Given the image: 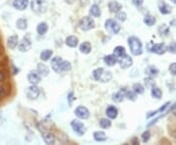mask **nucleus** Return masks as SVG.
Wrapping results in <instances>:
<instances>
[{"label": "nucleus", "mask_w": 176, "mask_h": 145, "mask_svg": "<svg viewBox=\"0 0 176 145\" xmlns=\"http://www.w3.org/2000/svg\"><path fill=\"white\" fill-rule=\"evenodd\" d=\"M145 84L147 87H153V86H155V81L153 80V78H151V76L145 79Z\"/></svg>", "instance_id": "obj_44"}, {"label": "nucleus", "mask_w": 176, "mask_h": 145, "mask_svg": "<svg viewBox=\"0 0 176 145\" xmlns=\"http://www.w3.org/2000/svg\"><path fill=\"white\" fill-rule=\"evenodd\" d=\"M37 71H38V72L41 75V76H46L47 75L49 74V69L48 67H47L46 65L42 64V63H39L38 65H37Z\"/></svg>", "instance_id": "obj_27"}, {"label": "nucleus", "mask_w": 176, "mask_h": 145, "mask_svg": "<svg viewBox=\"0 0 176 145\" xmlns=\"http://www.w3.org/2000/svg\"><path fill=\"white\" fill-rule=\"evenodd\" d=\"M144 23L146 24L147 26L152 27L156 24V18L154 16H152V15H147L144 18Z\"/></svg>", "instance_id": "obj_36"}, {"label": "nucleus", "mask_w": 176, "mask_h": 145, "mask_svg": "<svg viewBox=\"0 0 176 145\" xmlns=\"http://www.w3.org/2000/svg\"><path fill=\"white\" fill-rule=\"evenodd\" d=\"M104 71H105V70L103 69V68H98V69L94 70V71H93V76H94V79L96 80H100V79H101L102 74H103Z\"/></svg>", "instance_id": "obj_38"}, {"label": "nucleus", "mask_w": 176, "mask_h": 145, "mask_svg": "<svg viewBox=\"0 0 176 145\" xmlns=\"http://www.w3.org/2000/svg\"><path fill=\"white\" fill-rule=\"evenodd\" d=\"M1 123H2V122H0V125H1Z\"/></svg>", "instance_id": "obj_52"}, {"label": "nucleus", "mask_w": 176, "mask_h": 145, "mask_svg": "<svg viewBox=\"0 0 176 145\" xmlns=\"http://www.w3.org/2000/svg\"><path fill=\"white\" fill-rule=\"evenodd\" d=\"M36 31H37V32H38L40 35H45V33L47 32V31H48V26H47L46 23H40L39 25L37 26Z\"/></svg>", "instance_id": "obj_32"}, {"label": "nucleus", "mask_w": 176, "mask_h": 145, "mask_svg": "<svg viewBox=\"0 0 176 145\" xmlns=\"http://www.w3.org/2000/svg\"><path fill=\"white\" fill-rule=\"evenodd\" d=\"M122 8V5L117 1H112L109 3V9L113 13H117L118 11H120Z\"/></svg>", "instance_id": "obj_21"}, {"label": "nucleus", "mask_w": 176, "mask_h": 145, "mask_svg": "<svg viewBox=\"0 0 176 145\" xmlns=\"http://www.w3.org/2000/svg\"><path fill=\"white\" fill-rule=\"evenodd\" d=\"M79 50L83 54H89L91 52V44L88 41H84L83 43H81L79 46Z\"/></svg>", "instance_id": "obj_23"}, {"label": "nucleus", "mask_w": 176, "mask_h": 145, "mask_svg": "<svg viewBox=\"0 0 176 145\" xmlns=\"http://www.w3.org/2000/svg\"><path fill=\"white\" fill-rule=\"evenodd\" d=\"M132 90L137 94H143L145 91V87L141 84H134L132 86Z\"/></svg>", "instance_id": "obj_33"}, {"label": "nucleus", "mask_w": 176, "mask_h": 145, "mask_svg": "<svg viewBox=\"0 0 176 145\" xmlns=\"http://www.w3.org/2000/svg\"><path fill=\"white\" fill-rule=\"evenodd\" d=\"M167 51L170 52L171 54H176V42L175 41L170 42V44L167 46Z\"/></svg>", "instance_id": "obj_43"}, {"label": "nucleus", "mask_w": 176, "mask_h": 145, "mask_svg": "<svg viewBox=\"0 0 176 145\" xmlns=\"http://www.w3.org/2000/svg\"><path fill=\"white\" fill-rule=\"evenodd\" d=\"M27 80L31 84H37L41 80V75L38 72L37 70H32L28 72Z\"/></svg>", "instance_id": "obj_7"}, {"label": "nucleus", "mask_w": 176, "mask_h": 145, "mask_svg": "<svg viewBox=\"0 0 176 145\" xmlns=\"http://www.w3.org/2000/svg\"><path fill=\"white\" fill-rule=\"evenodd\" d=\"M70 125H72V128L74 132L78 134L79 136H81L85 133V127L83 123H81L80 121H77V120H74L72 123H70Z\"/></svg>", "instance_id": "obj_5"}, {"label": "nucleus", "mask_w": 176, "mask_h": 145, "mask_svg": "<svg viewBox=\"0 0 176 145\" xmlns=\"http://www.w3.org/2000/svg\"><path fill=\"white\" fill-rule=\"evenodd\" d=\"M140 142H139V139L137 137H134L132 140H131V144H134V145H138Z\"/></svg>", "instance_id": "obj_49"}, {"label": "nucleus", "mask_w": 176, "mask_h": 145, "mask_svg": "<svg viewBox=\"0 0 176 145\" xmlns=\"http://www.w3.org/2000/svg\"><path fill=\"white\" fill-rule=\"evenodd\" d=\"M159 10L161 14H163V15H168V14L171 13V10H172V8H171L167 3L165 1H160L159 2Z\"/></svg>", "instance_id": "obj_14"}, {"label": "nucleus", "mask_w": 176, "mask_h": 145, "mask_svg": "<svg viewBox=\"0 0 176 145\" xmlns=\"http://www.w3.org/2000/svg\"><path fill=\"white\" fill-rule=\"evenodd\" d=\"M16 26L17 28H19V30H21V31H25L27 30V22L25 18H19L17 22H16Z\"/></svg>", "instance_id": "obj_24"}, {"label": "nucleus", "mask_w": 176, "mask_h": 145, "mask_svg": "<svg viewBox=\"0 0 176 145\" xmlns=\"http://www.w3.org/2000/svg\"><path fill=\"white\" fill-rule=\"evenodd\" d=\"M145 72H146V75L148 76H151V78H155V76H156L159 75V72L160 71L156 69V68L155 66H148L146 68V70H145Z\"/></svg>", "instance_id": "obj_18"}, {"label": "nucleus", "mask_w": 176, "mask_h": 145, "mask_svg": "<svg viewBox=\"0 0 176 145\" xmlns=\"http://www.w3.org/2000/svg\"><path fill=\"white\" fill-rule=\"evenodd\" d=\"M159 33L161 35V36H166L169 33V28L167 27V25H165V24H163V25L160 26L159 30H158Z\"/></svg>", "instance_id": "obj_35"}, {"label": "nucleus", "mask_w": 176, "mask_h": 145, "mask_svg": "<svg viewBox=\"0 0 176 145\" xmlns=\"http://www.w3.org/2000/svg\"><path fill=\"white\" fill-rule=\"evenodd\" d=\"M169 104H170V102H166V103H165V104L163 106V107H160V109H158L156 111H153V112H150L149 114H147V116H146V117H147V119H150L151 117H153V116L156 115L158 113H163V112H164V111H165V109L167 108L168 106H169Z\"/></svg>", "instance_id": "obj_28"}, {"label": "nucleus", "mask_w": 176, "mask_h": 145, "mask_svg": "<svg viewBox=\"0 0 176 145\" xmlns=\"http://www.w3.org/2000/svg\"><path fill=\"white\" fill-rule=\"evenodd\" d=\"M128 45H129L130 51L134 56H139L143 53V45L142 42L138 37L136 36H130L128 37Z\"/></svg>", "instance_id": "obj_1"}, {"label": "nucleus", "mask_w": 176, "mask_h": 145, "mask_svg": "<svg viewBox=\"0 0 176 145\" xmlns=\"http://www.w3.org/2000/svg\"><path fill=\"white\" fill-rule=\"evenodd\" d=\"M142 137V141H143L144 143H147L150 140V137H151V132L150 130H146V132H144L143 133H142L141 135Z\"/></svg>", "instance_id": "obj_41"}, {"label": "nucleus", "mask_w": 176, "mask_h": 145, "mask_svg": "<svg viewBox=\"0 0 176 145\" xmlns=\"http://www.w3.org/2000/svg\"><path fill=\"white\" fill-rule=\"evenodd\" d=\"M52 55H53V51H52V50H50V49L43 50L40 54V59H41V61L46 62V61H48L50 59V58L52 57Z\"/></svg>", "instance_id": "obj_29"}, {"label": "nucleus", "mask_w": 176, "mask_h": 145, "mask_svg": "<svg viewBox=\"0 0 176 145\" xmlns=\"http://www.w3.org/2000/svg\"><path fill=\"white\" fill-rule=\"evenodd\" d=\"M39 94H40V90H39V88L36 86V84H32V85L30 86V87H28L27 90V97L30 98V99H31V100L37 99V97L39 96Z\"/></svg>", "instance_id": "obj_9"}, {"label": "nucleus", "mask_w": 176, "mask_h": 145, "mask_svg": "<svg viewBox=\"0 0 176 145\" xmlns=\"http://www.w3.org/2000/svg\"><path fill=\"white\" fill-rule=\"evenodd\" d=\"M105 28L109 32L113 33V35H117L120 31V25L113 19H108L105 23Z\"/></svg>", "instance_id": "obj_3"}, {"label": "nucleus", "mask_w": 176, "mask_h": 145, "mask_svg": "<svg viewBox=\"0 0 176 145\" xmlns=\"http://www.w3.org/2000/svg\"><path fill=\"white\" fill-rule=\"evenodd\" d=\"M42 132V137H43V140L45 141L46 144H49V145H52V144H55L56 142V137L54 134H52L48 132H43V130H40Z\"/></svg>", "instance_id": "obj_13"}, {"label": "nucleus", "mask_w": 176, "mask_h": 145, "mask_svg": "<svg viewBox=\"0 0 176 145\" xmlns=\"http://www.w3.org/2000/svg\"><path fill=\"white\" fill-rule=\"evenodd\" d=\"M6 79V72L5 71H0V83H3Z\"/></svg>", "instance_id": "obj_47"}, {"label": "nucleus", "mask_w": 176, "mask_h": 145, "mask_svg": "<svg viewBox=\"0 0 176 145\" xmlns=\"http://www.w3.org/2000/svg\"><path fill=\"white\" fill-rule=\"evenodd\" d=\"M168 70H169L171 75H172V76H176V62L171 63L169 68H168Z\"/></svg>", "instance_id": "obj_45"}, {"label": "nucleus", "mask_w": 176, "mask_h": 145, "mask_svg": "<svg viewBox=\"0 0 176 145\" xmlns=\"http://www.w3.org/2000/svg\"><path fill=\"white\" fill-rule=\"evenodd\" d=\"M28 5V0H14L13 7L17 10H25Z\"/></svg>", "instance_id": "obj_15"}, {"label": "nucleus", "mask_w": 176, "mask_h": 145, "mask_svg": "<svg viewBox=\"0 0 176 145\" xmlns=\"http://www.w3.org/2000/svg\"><path fill=\"white\" fill-rule=\"evenodd\" d=\"M117 63H120V67L122 68V69H128L130 66H132L133 60H132V58L129 55L125 54V55H123L122 57L118 58Z\"/></svg>", "instance_id": "obj_8"}, {"label": "nucleus", "mask_w": 176, "mask_h": 145, "mask_svg": "<svg viewBox=\"0 0 176 145\" xmlns=\"http://www.w3.org/2000/svg\"><path fill=\"white\" fill-rule=\"evenodd\" d=\"M74 114L77 118L81 120H87L90 116L89 110L86 107H84V106H79V107H77L74 110Z\"/></svg>", "instance_id": "obj_6"}, {"label": "nucleus", "mask_w": 176, "mask_h": 145, "mask_svg": "<svg viewBox=\"0 0 176 145\" xmlns=\"http://www.w3.org/2000/svg\"><path fill=\"white\" fill-rule=\"evenodd\" d=\"M151 94L154 98L160 99L161 96H163V91L160 90V88L156 87V86H153V87H152V90H151Z\"/></svg>", "instance_id": "obj_31"}, {"label": "nucleus", "mask_w": 176, "mask_h": 145, "mask_svg": "<svg viewBox=\"0 0 176 145\" xmlns=\"http://www.w3.org/2000/svg\"><path fill=\"white\" fill-rule=\"evenodd\" d=\"M171 2H173L174 4H176V0H171Z\"/></svg>", "instance_id": "obj_51"}, {"label": "nucleus", "mask_w": 176, "mask_h": 145, "mask_svg": "<svg viewBox=\"0 0 176 145\" xmlns=\"http://www.w3.org/2000/svg\"><path fill=\"white\" fill-rule=\"evenodd\" d=\"M72 69V64L69 61H64L62 62V66H61V70L62 72H68Z\"/></svg>", "instance_id": "obj_39"}, {"label": "nucleus", "mask_w": 176, "mask_h": 145, "mask_svg": "<svg viewBox=\"0 0 176 145\" xmlns=\"http://www.w3.org/2000/svg\"><path fill=\"white\" fill-rule=\"evenodd\" d=\"M89 13H90V16L95 17V18H98V17L101 16V11H100V8L98 7V5H96V4H94V5L91 6Z\"/></svg>", "instance_id": "obj_30"}, {"label": "nucleus", "mask_w": 176, "mask_h": 145, "mask_svg": "<svg viewBox=\"0 0 176 145\" xmlns=\"http://www.w3.org/2000/svg\"><path fill=\"white\" fill-rule=\"evenodd\" d=\"M95 27V21L91 17H83L81 20L79 21V28L81 31L87 32L89 30H91Z\"/></svg>", "instance_id": "obj_4"}, {"label": "nucleus", "mask_w": 176, "mask_h": 145, "mask_svg": "<svg viewBox=\"0 0 176 145\" xmlns=\"http://www.w3.org/2000/svg\"><path fill=\"white\" fill-rule=\"evenodd\" d=\"M19 44V38H18V35H11L8 37L7 39V46L9 49H15V48L18 46Z\"/></svg>", "instance_id": "obj_17"}, {"label": "nucleus", "mask_w": 176, "mask_h": 145, "mask_svg": "<svg viewBox=\"0 0 176 145\" xmlns=\"http://www.w3.org/2000/svg\"><path fill=\"white\" fill-rule=\"evenodd\" d=\"M31 39L27 36L23 37V40L21 42H19V44H18L19 50H20L21 52H27L31 48Z\"/></svg>", "instance_id": "obj_12"}, {"label": "nucleus", "mask_w": 176, "mask_h": 145, "mask_svg": "<svg viewBox=\"0 0 176 145\" xmlns=\"http://www.w3.org/2000/svg\"><path fill=\"white\" fill-rule=\"evenodd\" d=\"M132 3L137 7H141L142 5H143L144 0H132Z\"/></svg>", "instance_id": "obj_46"}, {"label": "nucleus", "mask_w": 176, "mask_h": 145, "mask_svg": "<svg viewBox=\"0 0 176 145\" xmlns=\"http://www.w3.org/2000/svg\"><path fill=\"white\" fill-rule=\"evenodd\" d=\"M126 54V51H125V48L123 46H117L115 49H113V55H115L117 57V59H118V58L122 57L123 55Z\"/></svg>", "instance_id": "obj_25"}, {"label": "nucleus", "mask_w": 176, "mask_h": 145, "mask_svg": "<svg viewBox=\"0 0 176 145\" xmlns=\"http://www.w3.org/2000/svg\"><path fill=\"white\" fill-rule=\"evenodd\" d=\"M31 8L35 13H44L47 9V4L45 0H31Z\"/></svg>", "instance_id": "obj_2"}, {"label": "nucleus", "mask_w": 176, "mask_h": 145, "mask_svg": "<svg viewBox=\"0 0 176 145\" xmlns=\"http://www.w3.org/2000/svg\"><path fill=\"white\" fill-rule=\"evenodd\" d=\"M106 115L109 119H116L117 117V109L115 106H110L106 110Z\"/></svg>", "instance_id": "obj_20"}, {"label": "nucleus", "mask_w": 176, "mask_h": 145, "mask_svg": "<svg viewBox=\"0 0 176 145\" xmlns=\"http://www.w3.org/2000/svg\"><path fill=\"white\" fill-rule=\"evenodd\" d=\"M112 122L109 119H101L100 120V127L102 128H111Z\"/></svg>", "instance_id": "obj_37"}, {"label": "nucleus", "mask_w": 176, "mask_h": 145, "mask_svg": "<svg viewBox=\"0 0 176 145\" xmlns=\"http://www.w3.org/2000/svg\"><path fill=\"white\" fill-rule=\"evenodd\" d=\"M62 62H63V59H62V58L59 57V56H56V57H54L53 59L51 60V67H52V69H53L54 72H58V74H60V72H62V70H61Z\"/></svg>", "instance_id": "obj_11"}, {"label": "nucleus", "mask_w": 176, "mask_h": 145, "mask_svg": "<svg viewBox=\"0 0 176 145\" xmlns=\"http://www.w3.org/2000/svg\"><path fill=\"white\" fill-rule=\"evenodd\" d=\"M112 78H113V76H112L111 72L104 71L103 74H102L101 79H100V81H102V83H108V81H110L112 80Z\"/></svg>", "instance_id": "obj_34"}, {"label": "nucleus", "mask_w": 176, "mask_h": 145, "mask_svg": "<svg viewBox=\"0 0 176 145\" xmlns=\"http://www.w3.org/2000/svg\"><path fill=\"white\" fill-rule=\"evenodd\" d=\"M126 88H121L120 91H117V93L113 94V101L116 103H120L123 100V98L125 97V92H126Z\"/></svg>", "instance_id": "obj_16"}, {"label": "nucleus", "mask_w": 176, "mask_h": 145, "mask_svg": "<svg viewBox=\"0 0 176 145\" xmlns=\"http://www.w3.org/2000/svg\"><path fill=\"white\" fill-rule=\"evenodd\" d=\"M171 111H172V112L176 115V104L173 106V107H172V110H171Z\"/></svg>", "instance_id": "obj_50"}, {"label": "nucleus", "mask_w": 176, "mask_h": 145, "mask_svg": "<svg viewBox=\"0 0 176 145\" xmlns=\"http://www.w3.org/2000/svg\"><path fill=\"white\" fill-rule=\"evenodd\" d=\"M117 14V20H120V22H124L126 20V13L125 12H123V11H118Z\"/></svg>", "instance_id": "obj_42"}, {"label": "nucleus", "mask_w": 176, "mask_h": 145, "mask_svg": "<svg viewBox=\"0 0 176 145\" xmlns=\"http://www.w3.org/2000/svg\"><path fill=\"white\" fill-rule=\"evenodd\" d=\"M6 94V90H5V87L2 85H0V98H3L4 96Z\"/></svg>", "instance_id": "obj_48"}, {"label": "nucleus", "mask_w": 176, "mask_h": 145, "mask_svg": "<svg viewBox=\"0 0 176 145\" xmlns=\"http://www.w3.org/2000/svg\"><path fill=\"white\" fill-rule=\"evenodd\" d=\"M125 97H127V99H129L131 101H135L137 98V93H135L133 90H126Z\"/></svg>", "instance_id": "obj_40"}, {"label": "nucleus", "mask_w": 176, "mask_h": 145, "mask_svg": "<svg viewBox=\"0 0 176 145\" xmlns=\"http://www.w3.org/2000/svg\"><path fill=\"white\" fill-rule=\"evenodd\" d=\"M151 51L158 55H163L164 53L167 51V47H166V45L163 44V43H158V44H154L152 46Z\"/></svg>", "instance_id": "obj_10"}, {"label": "nucleus", "mask_w": 176, "mask_h": 145, "mask_svg": "<svg viewBox=\"0 0 176 145\" xmlns=\"http://www.w3.org/2000/svg\"><path fill=\"white\" fill-rule=\"evenodd\" d=\"M104 62L106 63V64L108 66H110V67H113V65H116L117 63V57L113 55V54H111V55H107V56H105L104 58Z\"/></svg>", "instance_id": "obj_22"}, {"label": "nucleus", "mask_w": 176, "mask_h": 145, "mask_svg": "<svg viewBox=\"0 0 176 145\" xmlns=\"http://www.w3.org/2000/svg\"><path fill=\"white\" fill-rule=\"evenodd\" d=\"M66 44L68 45L69 47H77V44H78V38L77 36H74V35H70L66 37Z\"/></svg>", "instance_id": "obj_19"}, {"label": "nucleus", "mask_w": 176, "mask_h": 145, "mask_svg": "<svg viewBox=\"0 0 176 145\" xmlns=\"http://www.w3.org/2000/svg\"><path fill=\"white\" fill-rule=\"evenodd\" d=\"M93 136H94V139L96 140V141H99V142H103L105 140H107V135L104 132H95L93 133Z\"/></svg>", "instance_id": "obj_26"}]
</instances>
